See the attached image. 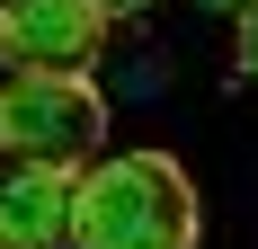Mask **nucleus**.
I'll return each instance as SVG.
<instances>
[{
    "label": "nucleus",
    "mask_w": 258,
    "mask_h": 249,
    "mask_svg": "<svg viewBox=\"0 0 258 249\" xmlns=\"http://www.w3.org/2000/svg\"><path fill=\"white\" fill-rule=\"evenodd\" d=\"M196 231H205V205L169 151H116L80 169L72 249H196Z\"/></svg>",
    "instance_id": "nucleus-1"
},
{
    "label": "nucleus",
    "mask_w": 258,
    "mask_h": 249,
    "mask_svg": "<svg viewBox=\"0 0 258 249\" xmlns=\"http://www.w3.org/2000/svg\"><path fill=\"white\" fill-rule=\"evenodd\" d=\"M0 143H9V160H36V169H98V143H107L98 80L89 72H72V80H9L0 89Z\"/></svg>",
    "instance_id": "nucleus-2"
},
{
    "label": "nucleus",
    "mask_w": 258,
    "mask_h": 249,
    "mask_svg": "<svg viewBox=\"0 0 258 249\" xmlns=\"http://www.w3.org/2000/svg\"><path fill=\"white\" fill-rule=\"evenodd\" d=\"M107 45V18L89 0H0V63L9 80H72Z\"/></svg>",
    "instance_id": "nucleus-3"
},
{
    "label": "nucleus",
    "mask_w": 258,
    "mask_h": 249,
    "mask_svg": "<svg viewBox=\"0 0 258 249\" xmlns=\"http://www.w3.org/2000/svg\"><path fill=\"white\" fill-rule=\"evenodd\" d=\"M72 223H80V169H36V160L0 169V249H72Z\"/></svg>",
    "instance_id": "nucleus-4"
},
{
    "label": "nucleus",
    "mask_w": 258,
    "mask_h": 249,
    "mask_svg": "<svg viewBox=\"0 0 258 249\" xmlns=\"http://www.w3.org/2000/svg\"><path fill=\"white\" fill-rule=\"evenodd\" d=\"M232 63H240V80H258V9L232 18Z\"/></svg>",
    "instance_id": "nucleus-5"
},
{
    "label": "nucleus",
    "mask_w": 258,
    "mask_h": 249,
    "mask_svg": "<svg viewBox=\"0 0 258 249\" xmlns=\"http://www.w3.org/2000/svg\"><path fill=\"white\" fill-rule=\"evenodd\" d=\"M89 9H98V18H143L152 0H89Z\"/></svg>",
    "instance_id": "nucleus-6"
},
{
    "label": "nucleus",
    "mask_w": 258,
    "mask_h": 249,
    "mask_svg": "<svg viewBox=\"0 0 258 249\" xmlns=\"http://www.w3.org/2000/svg\"><path fill=\"white\" fill-rule=\"evenodd\" d=\"M196 9H214V18H240V9H258V0H196Z\"/></svg>",
    "instance_id": "nucleus-7"
},
{
    "label": "nucleus",
    "mask_w": 258,
    "mask_h": 249,
    "mask_svg": "<svg viewBox=\"0 0 258 249\" xmlns=\"http://www.w3.org/2000/svg\"><path fill=\"white\" fill-rule=\"evenodd\" d=\"M0 160H9V143H0Z\"/></svg>",
    "instance_id": "nucleus-8"
}]
</instances>
